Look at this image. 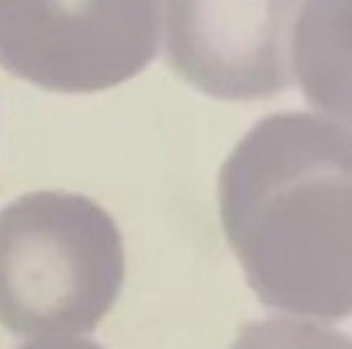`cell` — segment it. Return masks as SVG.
Here are the masks:
<instances>
[{"mask_svg":"<svg viewBox=\"0 0 352 349\" xmlns=\"http://www.w3.org/2000/svg\"><path fill=\"white\" fill-rule=\"evenodd\" d=\"M219 219L258 303L296 317L352 315V131L271 113L219 170Z\"/></svg>","mask_w":352,"mask_h":349,"instance_id":"cell-1","label":"cell"},{"mask_svg":"<svg viewBox=\"0 0 352 349\" xmlns=\"http://www.w3.org/2000/svg\"><path fill=\"white\" fill-rule=\"evenodd\" d=\"M124 239L94 199L30 192L0 212V325L18 337L91 332L121 295Z\"/></svg>","mask_w":352,"mask_h":349,"instance_id":"cell-2","label":"cell"},{"mask_svg":"<svg viewBox=\"0 0 352 349\" xmlns=\"http://www.w3.org/2000/svg\"><path fill=\"white\" fill-rule=\"evenodd\" d=\"M163 0H0V67L57 93L138 76L160 47Z\"/></svg>","mask_w":352,"mask_h":349,"instance_id":"cell-3","label":"cell"},{"mask_svg":"<svg viewBox=\"0 0 352 349\" xmlns=\"http://www.w3.org/2000/svg\"><path fill=\"white\" fill-rule=\"evenodd\" d=\"M303 0H165L168 65L212 99H271L294 84Z\"/></svg>","mask_w":352,"mask_h":349,"instance_id":"cell-4","label":"cell"},{"mask_svg":"<svg viewBox=\"0 0 352 349\" xmlns=\"http://www.w3.org/2000/svg\"><path fill=\"white\" fill-rule=\"evenodd\" d=\"M291 59L305 101L352 126V0H303Z\"/></svg>","mask_w":352,"mask_h":349,"instance_id":"cell-5","label":"cell"},{"mask_svg":"<svg viewBox=\"0 0 352 349\" xmlns=\"http://www.w3.org/2000/svg\"><path fill=\"white\" fill-rule=\"evenodd\" d=\"M229 349H352V339L320 322L269 317L247 322Z\"/></svg>","mask_w":352,"mask_h":349,"instance_id":"cell-6","label":"cell"},{"mask_svg":"<svg viewBox=\"0 0 352 349\" xmlns=\"http://www.w3.org/2000/svg\"><path fill=\"white\" fill-rule=\"evenodd\" d=\"M20 349H106L101 344L91 342V339H79V337H52V339H37L30 342Z\"/></svg>","mask_w":352,"mask_h":349,"instance_id":"cell-7","label":"cell"}]
</instances>
